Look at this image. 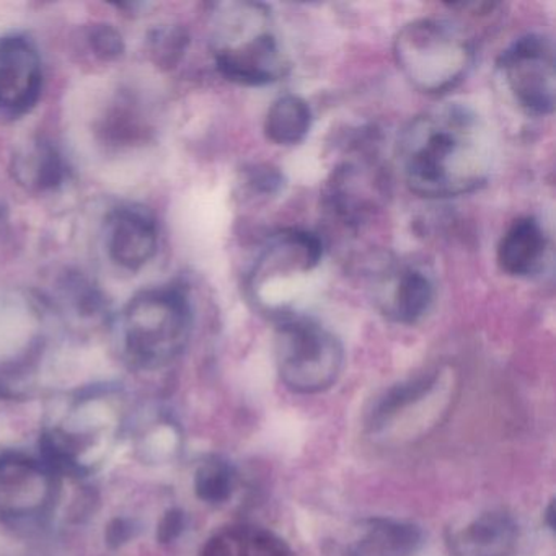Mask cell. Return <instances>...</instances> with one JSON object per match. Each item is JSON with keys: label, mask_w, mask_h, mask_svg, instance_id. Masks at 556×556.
I'll list each match as a JSON object with an SVG mask.
<instances>
[{"label": "cell", "mask_w": 556, "mask_h": 556, "mask_svg": "<svg viewBox=\"0 0 556 556\" xmlns=\"http://www.w3.org/2000/svg\"><path fill=\"white\" fill-rule=\"evenodd\" d=\"M15 177L22 185L35 190H51L64 180V164L56 149L47 142H37L15 159Z\"/></svg>", "instance_id": "21"}, {"label": "cell", "mask_w": 556, "mask_h": 556, "mask_svg": "<svg viewBox=\"0 0 556 556\" xmlns=\"http://www.w3.org/2000/svg\"><path fill=\"white\" fill-rule=\"evenodd\" d=\"M421 543L415 523L380 517L364 523L344 556H415Z\"/></svg>", "instance_id": "17"}, {"label": "cell", "mask_w": 556, "mask_h": 556, "mask_svg": "<svg viewBox=\"0 0 556 556\" xmlns=\"http://www.w3.org/2000/svg\"><path fill=\"white\" fill-rule=\"evenodd\" d=\"M374 302L393 324L413 325L421 320L434 301V285L429 275L409 263H389L376 273Z\"/></svg>", "instance_id": "12"}, {"label": "cell", "mask_w": 556, "mask_h": 556, "mask_svg": "<svg viewBox=\"0 0 556 556\" xmlns=\"http://www.w3.org/2000/svg\"><path fill=\"white\" fill-rule=\"evenodd\" d=\"M193 328L187 292L178 286L146 289L136 294L119 317L125 359L136 369L154 370L181 356Z\"/></svg>", "instance_id": "4"}, {"label": "cell", "mask_w": 556, "mask_h": 556, "mask_svg": "<svg viewBox=\"0 0 556 556\" xmlns=\"http://www.w3.org/2000/svg\"><path fill=\"white\" fill-rule=\"evenodd\" d=\"M393 56L405 79L426 96L451 92L470 73L475 48L462 28L441 18H418L396 34Z\"/></svg>", "instance_id": "5"}, {"label": "cell", "mask_w": 556, "mask_h": 556, "mask_svg": "<svg viewBox=\"0 0 556 556\" xmlns=\"http://www.w3.org/2000/svg\"><path fill=\"white\" fill-rule=\"evenodd\" d=\"M386 198L376 165L344 162L325 188V206L346 226H357Z\"/></svg>", "instance_id": "13"}, {"label": "cell", "mask_w": 556, "mask_h": 556, "mask_svg": "<svg viewBox=\"0 0 556 556\" xmlns=\"http://www.w3.org/2000/svg\"><path fill=\"white\" fill-rule=\"evenodd\" d=\"M324 242L304 229H285L273 233L263 247L249 278V291L260 308L286 318V299L292 288L320 266Z\"/></svg>", "instance_id": "7"}, {"label": "cell", "mask_w": 556, "mask_h": 556, "mask_svg": "<svg viewBox=\"0 0 556 556\" xmlns=\"http://www.w3.org/2000/svg\"><path fill=\"white\" fill-rule=\"evenodd\" d=\"M548 239L539 220L519 217L507 227L496 249V262L501 271L513 278L535 275L545 260Z\"/></svg>", "instance_id": "16"}, {"label": "cell", "mask_w": 556, "mask_h": 556, "mask_svg": "<svg viewBox=\"0 0 556 556\" xmlns=\"http://www.w3.org/2000/svg\"><path fill=\"white\" fill-rule=\"evenodd\" d=\"M125 403L113 387H92L71 399L40 439L41 460L64 477L102 467L125 429Z\"/></svg>", "instance_id": "2"}, {"label": "cell", "mask_w": 556, "mask_h": 556, "mask_svg": "<svg viewBox=\"0 0 556 556\" xmlns=\"http://www.w3.org/2000/svg\"><path fill=\"white\" fill-rule=\"evenodd\" d=\"M275 357L281 382L301 395L331 389L344 366L340 340L317 321L294 315L279 320Z\"/></svg>", "instance_id": "6"}, {"label": "cell", "mask_w": 556, "mask_h": 556, "mask_svg": "<svg viewBox=\"0 0 556 556\" xmlns=\"http://www.w3.org/2000/svg\"><path fill=\"white\" fill-rule=\"evenodd\" d=\"M184 448V432L172 416L157 415L136 429L132 451L144 465L172 464Z\"/></svg>", "instance_id": "19"}, {"label": "cell", "mask_w": 556, "mask_h": 556, "mask_svg": "<svg viewBox=\"0 0 556 556\" xmlns=\"http://www.w3.org/2000/svg\"><path fill=\"white\" fill-rule=\"evenodd\" d=\"M500 70L510 96L527 115H552L556 97L555 48L548 37L523 35L503 51Z\"/></svg>", "instance_id": "10"}, {"label": "cell", "mask_w": 556, "mask_h": 556, "mask_svg": "<svg viewBox=\"0 0 556 556\" xmlns=\"http://www.w3.org/2000/svg\"><path fill=\"white\" fill-rule=\"evenodd\" d=\"M136 526L129 519H113L106 527L105 539L112 548H119V546L128 543L129 540L135 539Z\"/></svg>", "instance_id": "26"}, {"label": "cell", "mask_w": 556, "mask_h": 556, "mask_svg": "<svg viewBox=\"0 0 556 556\" xmlns=\"http://www.w3.org/2000/svg\"><path fill=\"white\" fill-rule=\"evenodd\" d=\"M194 493L211 506L226 504L237 488V471L232 464L220 457L201 462L194 471Z\"/></svg>", "instance_id": "22"}, {"label": "cell", "mask_w": 556, "mask_h": 556, "mask_svg": "<svg viewBox=\"0 0 556 556\" xmlns=\"http://www.w3.org/2000/svg\"><path fill=\"white\" fill-rule=\"evenodd\" d=\"M211 51L217 71L240 86H269L289 71L271 11L260 2L217 4L211 17Z\"/></svg>", "instance_id": "3"}, {"label": "cell", "mask_w": 556, "mask_h": 556, "mask_svg": "<svg viewBox=\"0 0 556 556\" xmlns=\"http://www.w3.org/2000/svg\"><path fill=\"white\" fill-rule=\"evenodd\" d=\"M493 161L486 123L457 103L415 116L396 139V162L406 187L429 200L480 190L490 178Z\"/></svg>", "instance_id": "1"}, {"label": "cell", "mask_w": 556, "mask_h": 556, "mask_svg": "<svg viewBox=\"0 0 556 556\" xmlns=\"http://www.w3.org/2000/svg\"><path fill=\"white\" fill-rule=\"evenodd\" d=\"M159 249L154 217L138 207H119L106 220V252L115 265L138 271L148 265Z\"/></svg>", "instance_id": "14"}, {"label": "cell", "mask_w": 556, "mask_h": 556, "mask_svg": "<svg viewBox=\"0 0 556 556\" xmlns=\"http://www.w3.org/2000/svg\"><path fill=\"white\" fill-rule=\"evenodd\" d=\"M43 89V67L37 48L18 35L0 37V113L11 118L37 106Z\"/></svg>", "instance_id": "11"}, {"label": "cell", "mask_w": 556, "mask_h": 556, "mask_svg": "<svg viewBox=\"0 0 556 556\" xmlns=\"http://www.w3.org/2000/svg\"><path fill=\"white\" fill-rule=\"evenodd\" d=\"M89 40L92 50L102 60H115L125 51V41H123L122 35L110 25H96L90 30Z\"/></svg>", "instance_id": "24"}, {"label": "cell", "mask_w": 556, "mask_h": 556, "mask_svg": "<svg viewBox=\"0 0 556 556\" xmlns=\"http://www.w3.org/2000/svg\"><path fill=\"white\" fill-rule=\"evenodd\" d=\"M187 43V34L181 28L165 27L151 35L149 50L157 66L174 67L180 61Z\"/></svg>", "instance_id": "23"}, {"label": "cell", "mask_w": 556, "mask_h": 556, "mask_svg": "<svg viewBox=\"0 0 556 556\" xmlns=\"http://www.w3.org/2000/svg\"><path fill=\"white\" fill-rule=\"evenodd\" d=\"M517 542L519 527L504 510H486L452 529L447 536L454 556H513Z\"/></svg>", "instance_id": "15"}, {"label": "cell", "mask_w": 556, "mask_h": 556, "mask_svg": "<svg viewBox=\"0 0 556 556\" xmlns=\"http://www.w3.org/2000/svg\"><path fill=\"white\" fill-rule=\"evenodd\" d=\"M452 390L454 380L442 370L393 390L372 413L370 432L383 442L419 438L447 413Z\"/></svg>", "instance_id": "8"}, {"label": "cell", "mask_w": 556, "mask_h": 556, "mask_svg": "<svg viewBox=\"0 0 556 556\" xmlns=\"http://www.w3.org/2000/svg\"><path fill=\"white\" fill-rule=\"evenodd\" d=\"M201 556H295V553L281 536L265 527L233 523L211 535Z\"/></svg>", "instance_id": "18"}, {"label": "cell", "mask_w": 556, "mask_h": 556, "mask_svg": "<svg viewBox=\"0 0 556 556\" xmlns=\"http://www.w3.org/2000/svg\"><path fill=\"white\" fill-rule=\"evenodd\" d=\"M60 475L41 458L18 451L0 454V522L27 526L47 519L60 497Z\"/></svg>", "instance_id": "9"}, {"label": "cell", "mask_w": 556, "mask_h": 556, "mask_svg": "<svg viewBox=\"0 0 556 556\" xmlns=\"http://www.w3.org/2000/svg\"><path fill=\"white\" fill-rule=\"evenodd\" d=\"M187 527V517L181 509H168L162 516L157 526V540L161 543H172L184 533Z\"/></svg>", "instance_id": "25"}, {"label": "cell", "mask_w": 556, "mask_h": 556, "mask_svg": "<svg viewBox=\"0 0 556 556\" xmlns=\"http://www.w3.org/2000/svg\"><path fill=\"white\" fill-rule=\"evenodd\" d=\"M312 110L302 97L282 96L265 116V136L276 146H295L311 131Z\"/></svg>", "instance_id": "20"}]
</instances>
